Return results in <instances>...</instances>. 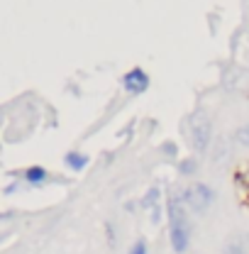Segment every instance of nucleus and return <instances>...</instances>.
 Masks as SVG:
<instances>
[{"label": "nucleus", "instance_id": "7ed1b4c3", "mask_svg": "<svg viewBox=\"0 0 249 254\" xmlns=\"http://www.w3.org/2000/svg\"><path fill=\"white\" fill-rule=\"evenodd\" d=\"M186 205H190L193 210H198V213H203V210H208V205L213 203V190L208 189L205 184H198V186H193V189L186 190Z\"/></svg>", "mask_w": 249, "mask_h": 254}, {"label": "nucleus", "instance_id": "39448f33", "mask_svg": "<svg viewBox=\"0 0 249 254\" xmlns=\"http://www.w3.org/2000/svg\"><path fill=\"white\" fill-rule=\"evenodd\" d=\"M227 254H249V235H242L235 242H230Z\"/></svg>", "mask_w": 249, "mask_h": 254}, {"label": "nucleus", "instance_id": "9d476101", "mask_svg": "<svg viewBox=\"0 0 249 254\" xmlns=\"http://www.w3.org/2000/svg\"><path fill=\"white\" fill-rule=\"evenodd\" d=\"M181 171H184V174H190V171H193V161H184V164H181Z\"/></svg>", "mask_w": 249, "mask_h": 254}, {"label": "nucleus", "instance_id": "423d86ee", "mask_svg": "<svg viewBox=\"0 0 249 254\" xmlns=\"http://www.w3.org/2000/svg\"><path fill=\"white\" fill-rule=\"evenodd\" d=\"M66 164H68L71 169H83V166L88 164V157H83V154H78V152H71V154H66Z\"/></svg>", "mask_w": 249, "mask_h": 254}, {"label": "nucleus", "instance_id": "f257e3e1", "mask_svg": "<svg viewBox=\"0 0 249 254\" xmlns=\"http://www.w3.org/2000/svg\"><path fill=\"white\" fill-rule=\"evenodd\" d=\"M169 218H171V247L176 252H186L190 240V222L186 213V198L174 195L169 203Z\"/></svg>", "mask_w": 249, "mask_h": 254}, {"label": "nucleus", "instance_id": "0eeeda50", "mask_svg": "<svg viewBox=\"0 0 249 254\" xmlns=\"http://www.w3.org/2000/svg\"><path fill=\"white\" fill-rule=\"evenodd\" d=\"M25 176H27V181H30V184H42V181L47 179V171H44V169H39V166H32V169H27V174H25Z\"/></svg>", "mask_w": 249, "mask_h": 254}, {"label": "nucleus", "instance_id": "f03ea898", "mask_svg": "<svg viewBox=\"0 0 249 254\" xmlns=\"http://www.w3.org/2000/svg\"><path fill=\"white\" fill-rule=\"evenodd\" d=\"M193 144H195V149L198 152H205L208 149V144H210V137H213V123H210V118L203 113V110H198L195 115H193Z\"/></svg>", "mask_w": 249, "mask_h": 254}, {"label": "nucleus", "instance_id": "20e7f679", "mask_svg": "<svg viewBox=\"0 0 249 254\" xmlns=\"http://www.w3.org/2000/svg\"><path fill=\"white\" fill-rule=\"evenodd\" d=\"M123 83L129 93H142V91L149 88V76H147L142 68H132V71L123 78Z\"/></svg>", "mask_w": 249, "mask_h": 254}, {"label": "nucleus", "instance_id": "6e6552de", "mask_svg": "<svg viewBox=\"0 0 249 254\" xmlns=\"http://www.w3.org/2000/svg\"><path fill=\"white\" fill-rule=\"evenodd\" d=\"M235 139L242 144V147H249V125H245V127H240L237 132H235Z\"/></svg>", "mask_w": 249, "mask_h": 254}, {"label": "nucleus", "instance_id": "1a4fd4ad", "mask_svg": "<svg viewBox=\"0 0 249 254\" xmlns=\"http://www.w3.org/2000/svg\"><path fill=\"white\" fill-rule=\"evenodd\" d=\"M129 254H147V245H144V242H137V245L132 247V252Z\"/></svg>", "mask_w": 249, "mask_h": 254}]
</instances>
